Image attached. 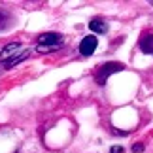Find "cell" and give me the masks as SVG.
I'll return each instance as SVG.
<instances>
[{"instance_id": "3", "label": "cell", "mask_w": 153, "mask_h": 153, "mask_svg": "<svg viewBox=\"0 0 153 153\" xmlns=\"http://www.w3.org/2000/svg\"><path fill=\"white\" fill-rule=\"evenodd\" d=\"M123 68H125V66H123L121 62H106V64H102V66H98L97 72H95L97 83L98 85H106V81H108L110 76L115 74V72H121Z\"/></svg>"}, {"instance_id": "6", "label": "cell", "mask_w": 153, "mask_h": 153, "mask_svg": "<svg viewBox=\"0 0 153 153\" xmlns=\"http://www.w3.org/2000/svg\"><path fill=\"white\" fill-rule=\"evenodd\" d=\"M89 28L93 32H97V34H104L106 30H108V25H106V21L100 19V17H97V19H93L89 23Z\"/></svg>"}, {"instance_id": "5", "label": "cell", "mask_w": 153, "mask_h": 153, "mask_svg": "<svg viewBox=\"0 0 153 153\" xmlns=\"http://www.w3.org/2000/svg\"><path fill=\"white\" fill-rule=\"evenodd\" d=\"M140 49L144 53H148V55H153V32H144L142 38H140Z\"/></svg>"}, {"instance_id": "2", "label": "cell", "mask_w": 153, "mask_h": 153, "mask_svg": "<svg viewBox=\"0 0 153 153\" xmlns=\"http://www.w3.org/2000/svg\"><path fill=\"white\" fill-rule=\"evenodd\" d=\"M62 44H64L62 34H59V32H44V34H40V36H38L36 49L42 51V53H49V51L59 49Z\"/></svg>"}, {"instance_id": "1", "label": "cell", "mask_w": 153, "mask_h": 153, "mask_svg": "<svg viewBox=\"0 0 153 153\" xmlns=\"http://www.w3.org/2000/svg\"><path fill=\"white\" fill-rule=\"evenodd\" d=\"M28 55H30V51L23 49L21 44H8L6 48L0 49V62H2L4 68H11L17 62L25 61Z\"/></svg>"}, {"instance_id": "8", "label": "cell", "mask_w": 153, "mask_h": 153, "mask_svg": "<svg viewBox=\"0 0 153 153\" xmlns=\"http://www.w3.org/2000/svg\"><path fill=\"white\" fill-rule=\"evenodd\" d=\"M110 153H123V148L121 146H114V148L110 149Z\"/></svg>"}, {"instance_id": "7", "label": "cell", "mask_w": 153, "mask_h": 153, "mask_svg": "<svg viewBox=\"0 0 153 153\" xmlns=\"http://www.w3.org/2000/svg\"><path fill=\"white\" fill-rule=\"evenodd\" d=\"M132 151H134V153H142V151H144V144H142V142L134 144V146H132Z\"/></svg>"}, {"instance_id": "4", "label": "cell", "mask_w": 153, "mask_h": 153, "mask_svg": "<svg viewBox=\"0 0 153 153\" xmlns=\"http://www.w3.org/2000/svg\"><path fill=\"white\" fill-rule=\"evenodd\" d=\"M97 44H98V40L95 36H85L83 40H81V44H79V53L85 55V57L93 55L95 49H97Z\"/></svg>"}]
</instances>
